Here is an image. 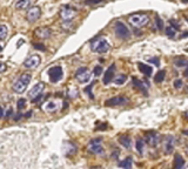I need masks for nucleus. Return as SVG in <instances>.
Returning <instances> with one entry per match:
<instances>
[{
    "instance_id": "nucleus-1",
    "label": "nucleus",
    "mask_w": 188,
    "mask_h": 169,
    "mask_svg": "<svg viewBox=\"0 0 188 169\" xmlns=\"http://www.w3.org/2000/svg\"><path fill=\"white\" fill-rule=\"evenodd\" d=\"M111 47L108 41L105 38H97L91 42V49L95 53H106Z\"/></svg>"
},
{
    "instance_id": "nucleus-2",
    "label": "nucleus",
    "mask_w": 188,
    "mask_h": 169,
    "mask_svg": "<svg viewBox=\"0 0 188 169\" xmlns=\"http://www.w3.org/2000/svg\"><path fill=\"white\" fill-rule=\"evenodd\" d=\"M128 21H130V24L133 27L140 28V27L146 26L148 22H149V17L145 13H135L130 15Z\"/></svg>"
},
{
    "instance_id": "nucleus-3",
    "label": "nucleus",
    "mask_w": 188,
    "mask_h": 169,
    "mask_svg": "<svg viewBox=\"0 0 188 169\" xmlns=\"http://www.w3.org/2000/svg\"><path fill=\"white\" fill-rule=\"evenodd\" d=\"M30 81H31V74H28V73L23 74L18 80L14 82V84H13L14 92H17V93H19V94L24 93V92L27 89V87H28Z\"/></svg>"
},
{
    "instance_id": "nucleus-4",
    "label": "nucleus",
    "mask_w": 188,
    "mask_h": 169,
    "mask_svg": "<svg viewBox=\"0 0 188 169\" xmlns=\"http://www.w3.org/2000/svg\"><path fill=\"white\" fill-rule=\"evenodd\" d=\"M114 30H115V34H117L118 38H120V39H122V40H126V39L130 38V32L124 22H121V21L115 22Z\"/></svg>"
},
{
    "instance_id": "nucleus-5",
    "label": "nucleus",
    "mask_w": 188,
    "mask_h": 169,
    "mask_svg": "<svg viewBox=\"0 0 188 169\" xmlns=\"http://www.w3.org/2000/svg\"><path fill=\"white\" fill-rule=\"evenodd\" d=\"M76 14H78V11L71 6H64L63 8L60 9V18L65 22L71 21Z\"/></svg>"
},
{
    "instance_id": "nucleus-6",
    "label": "nucleus",
    "mask_w": 188,
    "mask_h": 169,
    "mask_svg": "<svg viewBox=\"0 0 188 169\" xmlns=\"http://www.w3.org/2000/svg\"><path fill=\"white\" fill-rule=\"evenodd\" d=\"M91 76H92V73H91L86 67H80L75 73V79L80 84H86L91 80Z\"/></svg>"
},
{
    "instance_id": "nucleus-7",
    "label": "nucleus",
    "mask_w": 188,
    "mask_h": 169,
    "mask_svg": "<svg viewBox=\"0 0 188 169\" xmlns=\"http://www.w3.org/2000/svg\"><path fill=\"white\" fill-rule=\"evenodd\" d=\"M87 150L91 154H102L103 148L101 144V139H94L92 140L88 146H87Z\"/></svg>"
},
{
    "instance_id": "nucleus-8",
    "label": "nucleus",
    "mask_w": 188,
    "mask_h": 169,
    "mask_svg": "<svg viewBox=\"0 0 188 169\" xmlns=\"http://www.w3.org/2000/svg\"><path fill=\"white\" fill-rule=\"evenodd\" d=\"M49 74V80L52 81V82H58L63 79V68L60 66H55V67H52L48 72Z\"/></svg>"
},
{
    "instance_id": "nucleus-9",
    "label": "nucleus",
    "mask_w": 188,
    "mask_h": 169,
    "mask_svg": "<svg viewBox=\"0 0 188 169\" xmlns=\"http://www.w3.org/2000/svg\"><path fill=\"white\" fill-rule=\"evenodd\" d=\"M41 15V11L40 8L38 7V6H33L31 8L28 9V12H27V21L28 22H36L38 19L40 18Z\"/></svg>"
},
{
    "instance_id": "nucleus-10",
    "label": "nucleus",
    "mask_w": 188,
    "mask_h": 169,
    "mask_svg": "<svg viewBox=\"0 0 188 169\" xmlns=\"http://www.w3.org/2000/svg\"><path fill=\"white\" fill-rule=\"evenodd\" d=\"M44 88H45V84H44V82H38V84H36V86H33V88L30 90V93H28L30 98H31L32 100H36L38 96H40L41 94H42Z\"/></svg>"
},
{
    "instance_id": "nucleus-11",
    "label": "nucleus",
    "mask_w": 188,
    "mask_h": 169,
    "mask_svg": "<svg viewBox=\"0 0 188 169\" xmlns=\"http://www.w3.org/2000/svg\"><path fill=\"white\" fill-rule=\"evenodd\" d=\"M39 65H40V57L36 55V54H33L31 57H28L24 63V66L26 68H36Z\"/></svg>"
},
{
    "instance_id": "nucleus-12",
    "label": "nucleus",
    "mask_w": 188,
    "mask_h": 169,
    "mask_svg": "<svg viewBox=\"0 0 188 169\" xmlns=\"http://www.w3.org/2000/svg\"><path fill=\"white\" fill-rule=\"evenodd\" d=\"M106 106L113 107V106H121V105H126L128 103V99L125 96H114V98L108 99L106 101Z\"/></svg>"
},
{
    "instance_id": "nucleus-13",
    "label": "nucleus",
    "mask_w": 188,
    "mask_h": 169,
    "mask_svg": "<svg viewBox=\"0 0 188 169\" xmlns=\"http://www.w3.org/2000/svg\"><path fill=\"white\" fill-rule=\"evenodd\" d=\"M114 73H115V65L113 63V65H111L109 66V68H108L107 71L105 72V75H103V84H108L111 81L113 80V78H114Z\"/></svg>"
},
{
    "instance_id": "nucleus-14",
    "label": "nucleus",
    "mask_w": 188,
    "mask_h": 169,
    "mask_svg": "<svg viewBox=\"0 0 188 169\" xmlns=\"http://www.w3.org/2000/svg\"><path fill=\"white\" fill-rule=\"evenodd\" d=\"M146 141H147L148 144L155 147L158 143H159V141H160V139H159V135L155 132H148L146 134Z\"/></svg>"
},
{
    "instance_id": "nucleus-15",
    "label": "nucleus",
    "mask_w": 188,
    "mask_h": 169,
    "mask_svg": "<svg viewBox=\"0 0 188 169\" xmlns=\"http://www.w3.org/2000/svg\"><path fill=\"white\" fill-rule=\"evenodd\" d=\"M64 151L66 155H74L76 153V147L72 142L64 143Z\"/></svg>"
},
{
    "instance_id": "nucleus-16",
    "label": "nucleus",
    "mask_w": 188,
    "mask_h": 169,
    "mask_svg": "<svg viewBox=\"0 0 188 169\" xmlns=\"http://www.w3.org/2000/svg\"><path fill=\"white\" fill-rule=\"evenodd\" d=\"M36 35L38 36V38H41V39H47L49 35H51V31H49L48 28H46V27H44V28H38V30H36Z\"/></svg>"
},
{
    "instance_id": "nucleus-17",
    "label": "nucleus",
    "mask_w": 188,
    "mask_h": 169,
    "mask_svg": "<svg viewBox=\"0 0 188 169\" xmlns=\"http://www.w3.org/2000/svg\"><path fill=\"white\" fill-rule=\"evenodd\" d=\"M173 147H174V138L173 136H167L165 141V150L166 154H169L173 150Z\"/></svg>"
},
{
    "instance_id": "nucleus-18",
    "label": "nucleus",
    "mask_w": 188,
    "mask_h": 169,
    "mask_svg": "<svg viewBox=\"0 0 188 169\" xmlns=\"http://www.w3.org/2000/svg\"><path fill=\"white\" fill-rule=\"evenodd\" d=\"M42 109L47 113H53L58 109V105L54 102V101H47V102L44 103V106H42Z\"/></svg>"
},
{
    "instance_id": "nucleus-19",
    "label": "nucleus",
    "mask_w": 188,
    "mask_h": 169,
    "mask_svg": "<svg viewBox=\"0 0 188 169\" xmlns=\"http://www.w3.org/2000/svg\"><path fill=\"white\" fill-rule=\"evenodd\" d=\"M138 66H139V69H140V72H141L142 74H145L146 76H151V75H152L153 68L151 66L145 65V63H138Z\"/></svg>"
},
{
    "instance_id": "nucleus-20",
    "label": "nucleus",
    "mask_w": 188,
    "mask_h": 169,
    "mask_svg": "<svg viewBox=\"0 0 188 169\" xmlns=\"http://www.w3.org/2000/svg\"><path fill=\"white\" fill-rule=\"evenodd\" d=\"M133 84H134L135 88H138L140 92H142L143 95H147V89H146V86H145L141 81L138 80V79H133Z\"/></svg>"
},
{
    "instance_id": "nucleus-21",
    "label": "nucleus",
    "mask_w": 188,
    "mask_h": 169,
    "mask_svg": "<svg viewBox=\"0 0 188 169\" xmlns=\"http://www.w3.org/2000/svg\"><path fill=\"white\" fill-rule=\"evenodd\" d=\"M184 163H185V161H184V159H182V156H181V155H175L173 168H174V169H181V168H182V166H184Z\"/></svg>"
},
{
    "instance_id": "nucleus-22",
    "label": "nucleus",
    "mask_w": 188,
    "mask_h": 169,
    "mask_svg": "<svg viewBox=\"0 0 188 169\" xmlns=\"http://www.w3.org/2000/svg\"><path fill=\"white\" fill-rule=\"evenodd\" d=\"M132 165H133V161H132V157H127L124 161H121L119 166H120L122 169H132Z\"/></svg>"
},
{
    "instance_id": "nucleus-23",
    "label": "nucleus",
    "mask_w": 188,
    "mask_h": 169,
    "mask_svg": "<svg viewBox=\"0 0 188 169\" xmlns=\"http://www.w3.org/2000/svg\"><path fill=\"white\" fill-rule=\"evenodd\" d=\"M30 6V0H18L15 3V8L17 9H26Z\"/></svg>"
},
{
    "instance_id": "nucleus-24",
    "label": "nucleus",
    "mask_w": 188,
    "mask_h": 169,
    "mask_svg": "<svg viewBox=\"0 0 188 169\" xmlns=\"http://www.w3.org/2000/svg\"><path fill=\"white\" fill-rule=\"evenodd\" d=\"M119 142L120 144H122L125 148H130V136H127V135H122L119 138Z\"/></svg>"
},
{
    "instance_id": "nucleus-25",
    "label": "nucleus",
    "mask_w": 188,
    "mask_h": 169,
    "mask_svg": "<svg viewBox=\"0 0 188 169\" xmlns=\"http://www.w3.org/2000/svg\"><path fill=\"white\" fill-rule=\"evenodd\" d=\"M127 81V75L125 74H119V75L115 76V79H114V84H118V86H121V84H124Z\"/></svg>"
},
{
    "instance_id": "nucleus-26",
    "label": "nucleus",
    "mask_w": 188,
    "mask_h": 169,
    "mask_svg": "<svg viewBox=\"0 0 188 169\" xmlns=\"http://www.w3.org/2000/svg\"><path fill=\"white\" fill-rule=\"evenodd\" d=\"M7 33H8V28L6 25H0V41L5 40V38L7 36Z\"/></svg>"
},
{
    "instance_id": "nucleus-27",
    "label": "nucleus",
    "mask_w": 188,
    "mask_h": 169,
    "mask_svg": "<svg viewBox=\"0 0 188 169\" xmlns=\"http://www.w3.org/2000/svg\"><path fill=\"white\" fill-rule=\"evenodd\" d=\"M165 75H166L165 71H159L157 73V75L154 76V81H155L157 84H160V82H162V81L165 80Z\"/></svg>"
},
{
    "instance_id": "nucleus-28",
    "label": "nucleus",
    "mask_w": 188,
    "mask_h": 169,
    "mask_svg": "<svg viewBox=\"0 0 188 169\" xmlns=\"http://www.w3.org/2000/svg\"><path fill=\"white\" fill-rule=\"evenodd\" d=\"M135 147H136V150L139 151L140 154H142L143 153V140L139 139V140L136 141V143H135Z\"/></svg>"
},
{
    "instance_id": "nucleus-29",
    "label": "nucleus",
    "mask_w": 188,
    "mask_h": 169,
    "mask_svg": "<svg viewBox=\"0 0 188 169\" xmlns=\"http://www.w3.org/2000/svg\"><path fill=\"white\" fill-rule=\"evenodd\" d=\"M174 63L176 67H184V66H187L188 65L187 60H185V59H176V60L174 61Z\"/></svg>"
},
{
    "instance_id": "nucleus-30",
    "label": "nucleus",
    "mask_w": 188,
    "mask_h": 169,
    "mask_svg": "<svg viewBox=\"0 0 188 169\" xmlns=\"http://www.w3.org/2000/svg\"><path fill=\"white\" fill-rule=\"evenodd\" d=\"M175 32H176V31H175L174 28L170 26V25L167 27V28H166V34H167V36H169V38H174V36H175Z\"/></svg>"
},
{
    "instance_id": "nucleus-31",
    "label": "nucleus",
    "mask_w": 188,
    "mask_h": 169,
    "mask_svg": "<svg viewBox=\"0 0 188 169\" xmlns=\"http://www.w3.org/2000/svg\"><path fill=\"white\" fill-rule=\"evenodd\" d=\"M155 24H157V28L158 30H163V21L161 20V18L159 17V15H157L155 17Z\"/></svg>"
},
{
    "instance_id": "nucleus-32",
    "label": "nucleus",
    "mask_w": 188,
    "mask_h": 169,
    "mask_svg": "<svg viewBox=\"0 0 188 169\" xmlns=\"http://www.w3.org/2000/svg\"><path fill=\"white\" fill-rule=\"evenodd\" d=\"M17 107H18L19 111H21V109H24L25 107H26V99H19L18 100V105H17Z\"/></svg>"
},
{
    "instance_id": "nucleus-33",
    "label": "nucleus",
    "mask_w": 188,
    "mask_h": 169,
    "mask_svg": "<svg viewBox=\"0 0 188 169\" xmlns=\"http://www.w3.org/2000/svg\"><path fill=\"white\" fill-rule=\"evenodd\" d=\"M93 84H90L88 87H86V88H85V92H86L87 94H88V96H90L91 99H94L93 94H92V88H93Z\"/></svg>"
},
{
    "instance_id": "nucleus-34",
    "label": "nucleus",
    "mask_w": 188,
    "mask_h": 169,
    "mask_svg": "<svg viewBox=\"0 0 188 169\" xmlns=\"http://www.w3.org/2000/svg\"><path fill=\"white\" fill-rule=\"evenodd\" d=\"M93 73H94V75H95V76L101 75V73H102V67H101V66H97L95 68H94Z\"/></svg>"
},
{
    "instance_id": "nucleus-35",
    "label": "nucleus",
    "mask_w": 188,
    "mask_h": 169,
    "mask_svg": "<svg viewBox=\"0 0 188 169\" xmlns=\"http://www.w3.org/2000/svg\"><path fill=\"white\" fill-rule=\"evenodd\" d=\"M169 25H170L172 27H173V28H174L175 31H178V30L180 28L179 24L175 21V20H173V19H170V20H169Z\"/></svg>"
},
{
    "instance_id": "nucleus-36",
    "label": "nucleus",
    "mask_w": 188,
    "mask_h": 169,
    "mask_svg": "<svg viewBox=\"0 0 188 169\" xmlns=\"http://www.w3.org/2000/svg\"><path fill=\"white\" fill-rule=\"evenodd\" d=\"M174 88H176V89L182 88V80H180V79H176V80L174 81Z\"/></svg>"
},
{
    "instance_id": "nucleus-37",
    "label": "nucleus",
    "mask_w": 188,
    "mask_h": 169,
    "mask_svg": "<svg viewBox=\"0 0 188 169\" xmlns=\"http://www.w3.org/2000/svg\"><path fill=\"white\" fill-rule=\"evenodd\" d=\"M33 47H34L36 49H39V51H46L45 46L41 44H33Z\"/></svg>"
},
{
    "instance_id": "nucleus-38",
    "label": "nucleus",
    "mask_w": 188,
    "mask_h": 169,
    "mask_svg": "<svg viewBox=\"0 0 188 169\" xmlns=\"http://www.w3.org/2000/svg\"><path fill=\"white\" fill-rule=\"evenodd\" d=\"M148 61H149L151 63H154L155 66H159V65H160V60H159V58H152V59H149Z\"/></svg>"
},
{
    "instance_id": "nucleus-39",
    "label": "nucleus",
    "mask_w": 188,
    "mask_h": 169,
    "mask_svg": "<svg viewBox=\"0 0 188 169\" xmlns=\"http://www.w3.org/2000/svg\"><path fill=\"white\" fill-rule=\"evenodd\" d=\"M6 69H7V65L3 61H0V73H4Z\"/></svg>"
},
{
    "instance_id": "nucleus-40",
    "label": "nucleus",
    "mask_w": 188,
    "mask_h": 169,
    "mask_svg": "<svg viewBox=\"0 0 188 169\" xmlns=\"http://www.w3.org/2000/svg\"><path fill=\"white\" fill-rule=\"evenodd\" d=\"M103 0H86V4L87 5H95V4H99V3H101Z\"/></svg>"
},
{
    "instance_id": "nucleus-41",
    "label": "nucleus",
    "mask_w": 188,
    "mask_h": 169,
    "mask_svg": "<svg viewBox=\"0 0 188 169\" xmlns=\"http://www.w3.org/2000/svg\"><path fill=\"white\" fill-rule=\"evenodd\" d=\"M186 36H188V32H185V33H182L180 38H181V39H184V38H186Z\"/></svg>"
},
{
    "instance_id": "nucleus-42",
    "label": "nucleus",
    "mask_w": 188,
    "mask_h": 169,
    "mask_svg": "<svg viewBox=\"0 0 188 169\" xmlns=\"http://www.w3.org/2000/svg\"><path fill=\"white\" fill-rule=\"evenodd\" d=\"M3 115H4V111H3V108L0 107V119L3 117Z\"/></svg>"
},
{
    "instance_id": "nucleus-43",
    "label": "nucleus",
    "mask_w": 188,
    "mask_h": 169,
    "mask_svg": "<svg viewBox=\"0 0 188 169\" xmlns=\"http://www.w3.org/2000/svg\"><path fill=\"white\" fill-rule=\"evenodd\" d=\"M12 114V109H8V112H7V114H6V116H9Z\"/></svg>"
},
{
    "instance_id": "nucleus-44",
    "label": "nucleus",
    "mask_w": 188,
    "mask_h": 169,
    "mask_svg": "<svg viewBox=\"0 0 188 169\" xmlns=\"http://www.w3.org/2000/svg\"><path fill=\"white\" fill-rule=\"evenodd\" d=\"M187 66H188V65H187ZM185 76H187V78H188V68L186 69V72H185Z\"/></svg>"
},
{
    "instance_id": "nucleus-45",
    "label": "nucleus",
    "mask_w": 188,
    "mask_h": 169,
    "mask_svg": "<svg viewBox=\"0 0 188 169\" xmlns=\"http://www.w3.org/2000/svg\"><path fill=\"white\" fill-rule=\"evenodd\" d=\"M184 134L185 135H188V130H184Z\"/></svg>"
},
{
    "instance_id": "nucleus-46",
    "label": "nucleus",
    "mask_w": 188,
    "mask_h": 169,
    "mask_svg": "<svg viewBox=\"0 0 188 169\" xmlns=\"http://www.w3.org/2000/svg\"><path fill=\"white\" fill-rule=\"evenodd\" d=\"M1 51H3V46H0V52H1Z\"/></svg>"
},
{
    "instance_id": "nucleus-47",
    "label": "nucleus",
    "mask_w": 188,
    "mask_h": 169,
    "mask_svg": "<svg viewBox=\"0 0 188 169\" xmlns=\"http://www.w3.org/2000/svg\"><path fill=\"white\" fill-rule=\"evenodd\" d=\"M186 117H187V119H188V112H187V113H186Z\"/></svg>"
},
{
    "instance_id": "nucleus-48",
    "label": "nucleus",
    "mask_w": 188,
    "mask_h": 169,
    "mask_svg": "<svg viewBox=\"0 0 188 169\" xmlns=\"http://www.w3.org/2000/svg\"><path fill=\"white\" fill-rule=\"evenodd\" d=\"M184 3H188V0H184Z\"/></svg>"
},
{
    "instance_id": "nucleus-49",
    "label": "nucleus",
    "mask_w": 188,
    "mask_h": 169,
    "mask_svg": "<svg viewBox=\"0 0 188 169\" xmlns=\"http://www.w3.org/2000/svg\"><path fill=\"white\" fill-rule=\"evenodd\" d=\"M187 21H188V18H187Z\"/></svg>"
}]
</instances>
